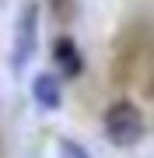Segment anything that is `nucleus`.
<instances>
[{
  "mask_svg": "<svg viewBox=\"0 0 154 158\" xmlns=\"http://www.w3.org/2000/svg\"><path fill=\"white\" fill-rule=\"evenodd\" d=\"M105 137L116 148H133L144 137V113L133 102H116L105 109Z\"/></svg>",
  "mask_w": 154,
  "mask_h": 158,
  "instance_id": "1",
  "label": "nucleus"
},
{
  "mask_svg": "<svg viewBox=\"0 0 154 158\" xmlns=\"http://www.w3.org/2000/svg\"><path fill=\"white\" fill-rule=\"evenodd\" d=\"M32 95H35V102H39L42 109H60V106H63L60 81L53 77V74H39V77L32 81Z\"/></svg>",
  "mask_w": 154,
  "mask_h": 158,
  "instance_id": "4",
  "label": "nucleus"
},
{
  "mask_svg": "<svg viewBox=\"0 0 154 158\" xmlns=\"http://www.w3.org/2000/svg\"><path fill=\"white\" fill-rule=\"evenodd\" d=\"M35 42H39V4L35 0H25L21 11H18V25H14V53H11L14 70H21L32 60Z\"/></svg>",
  "mask_w": 154,
  "mask_h": 158,
  "instance_id": "2",
  "label": "nucleus"
},
{
  "mask_svg": "<svg viewBox=\"0 0 154 158\" xmlns=\"http://www.w3.org/2000/svg\"><path fill=\"white\" fill-rule=\"evenodd\" d=\"M56 155H60V158H91L77 141H60V144H56Z\"/></svg>",
  "mask_w": 154,
  "mask_h": 158,
  "instance_id": "5",
  "label": "nucleus"
},
{
  "mask_svg": "<svg viewBox=\"0 0 154 158\" xmlns=\"http://www.w3.org/2000/svg\"><path fill=\"white\" fill-rule=\"evenodd\" d=\"M53 60H56V67H60V74H67V77H77L81 74V53H77V46H74V39H56L53 42Z\"/></svg>",
  "mask_w": 154,
  "mask_h": 158,
  "instance_id": "3",
  "label": "nucleus"
}]
</instances>
